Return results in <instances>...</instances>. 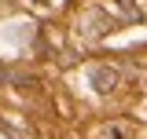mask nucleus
Masks as SVG:
<instances>
[{"label":"nucleus","mask_w":147,"mask_h":139,"mask_svg":"<svg viewBox=\"0 0 147 139\" xmlns=\"http://www.w3.org/2000/svg\"><path fill=\"white\" fill-rule=\"evenodd\" d=\"M33 4H48V0H33Z\"/></svg>","instance_id":"nucleus-3"},{"label":"nucleus","mask_w":147,"mask_h":139,"mask_svg":"<svg viewBox=\"0 0 147 139\" xmlns=\"http://www.w3.org/2000/svg\"><path fill=\"white\" fill-rule=\"evenodd\" d=\"M92 84H96V92H114L118 88V70L114 66H96L92 70Z\"/></svg>","instance_id":"nucleus-2"},{"label":"nucleus","mask_w":147,"mask_h":139,"mask_svg":"<svg viewBox=\"0 0 147 139\" xmlns=\"http://www.w3.org/2000/svg\"><path fill=\"white\" fill-rule=\"evenodd\" d=\"M118 4H132V0H118Z\"/></svg>","instance_id":"nucleus-4"},{"label":"nucleus","mask_w":147,"mask_h":139,"mask_svg":"<svg viewBox=\"0 0 147 139\" xmlns=\"http://www.w3.org/2000/svg\"><path fill=\"white\" fill-rule=\"evenodd\" d=\"M77 29H81L85 37H103L110 29V15H103V11H88V15L77 22Z\"/></svg>","instance_id":"nucleus-1"}]
</instances>
